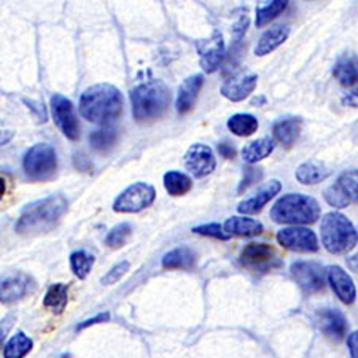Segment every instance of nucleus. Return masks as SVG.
<instances>
[{
	"mask_svg": "<svg viewBox=\"0 0 358 358\" xmlns=\"http://www.w3.org/2000/svg\"><path fill=\"white\" fill-rule=\"evenodd\" d=\"M124 99L117 86L99 83L86 90L80 97V115L90 123L108 126L123 112Z\"/></svg>",
	"mask_w": 358,
	"mask_h": 358,
	"instance_id": "f257e3e1",
	"label": "nucleus"
},
{
	"mask_svg": "<svg viewBox=\"0 0 358 358\" xmlns=\"http://www.w3.org/2000/svg\"><path fill=\"white\" fill-rule=\"evenodd\" d=\"M67 199L61 194L32 202L21 212L15 224L16 233L26 236L48 233L67 212Z\"/></svg>",
	"mask_w": 358,
	"mask_h": 358,
	"instance_id": "f03ea898",
	"label": "nucleus"
},
{
	"mask_svg": "<svg viewBox=\"0 0 358 358\" xmlns=\"http://www.w3.org/2000/svg\"><path fill=\"white\" fill-rule=\"evenodd\" d=\"M171 102V91L161 80H147L131 91L132 115L138 123L159 118Z\"/></svg>",
	"mask_w": 358,
	"mask_h": 358,
	"instance_id": "7ed1b4c3",
	"label": "nucleus"
},
{
	"mask_svg": "<svg viewBox=\"0 0 358 358\" xmlns=\"http://www.w3.org/2000/svg\"><path fill=\"white\" fill-rule=\"evenodd\" d=\"M320 204L313 196L290 193L275 201L271 209V220L280 224L303 227L313 224L320 218Z\"/></svg>",
	"mask_w": 358,
	"mask_h": 358,
	"instance_id": "20e7f679",
	"label": "nucleus"
},
{
	"mask_svg": "<svg viewBox=\"0 0 358 358\" xmlns=\"http://www.w3.org/2000/svg\"><path fill=\"white\" fill-rule=\"evenodd\" d=\"M320 233L323 247L333 255L349 253L354 250L358 242V231L354 223L341 212H328L327 215H323Z\"/></svg>",
	"mask_w": 358,
	"mask_h": 358,
	"instance_id": "39448f33",
	"label": "nucleus"
},
{
	"mask_svg": "<svg viewBox=\"0 0 358 358\" xmlns=\"http://www.w3.org/2000/svg\"><path fill=\"white\" fill-rule=\"evenodd\" d=\"M24 174L32 182H48L55 177L57 169V157L50 143H36L22 159Z\"/></svg>",
	"mask_w": 358,
	"mask_h": 358,
	"instance_id": "423d86ee",
	"label": "nucleus"
},
{
	"mask_svg": "<svg viewBox=\"0 0 358 358\" xmlns=\"http://www.w3.org/2000/svg\"><path fill=\"white\" fill-rule=\"evenodd\" d=\"M155 199H157V189L152 185L138 182L118 194L113 202V210L117 213H137L152 206Z\"/></svg>",
	"mask_w": 358,
	"mask_h": 358,
	"instance_id": "0eeeda50",
	"label": "nucleus"
},
{
	"mask_svg": "<svg viewBox=\"0 0 358 358\" xmlns=\"http://www.w3.org/2000/svg\"><path fill=\"white\" fill-rule=\"evenodd\" d=\"M323 198L334 209H345L350 204H358V171H344L338 180L325 189Z\"/></svg>",
	"mask_w": 358,
	"mask_h": 358,
	"instance_id": "6e6552de",
	"label": "nucleus"
},
{
	"mask_svg": "<svg viewBox=\"0 0 358 358\" xmlns=\"http://www.w3.org/2000/svg\"><path fill=\"white\" fill-rule=\"evenodd\" d=\"M241 263L248 269L262 271V273L282 266L279 253L273 245L264 242H252L242 248Z\"/></svg>",
	"mask_w": 358,
	"mask_h": 358,
	"instance_id": "1a4fd4ad",
	"label": "nucleus"
},
{
	"mask_svg": "<svg viewBox=\"0 0 358 358\" xmlns=\"http://www.w3.org/2000/svg\"><path fill=\"white\" fill-rule=\"evenodd\" d=\"M277 242L287 250L298 253H315L319 250V241L313 229L304 227H288L277 233Z\"/></svg>",
	"mask_w": 358,
	"mask_h": 358,
	"instance_id": "9d476101",
	"label": "nucleus"
},
{
	"mask_svg": "<svg viewBox=\"0 0 358 358\" xmlns=\"http://www.w3.org/2000/svg\"><path fill=\"white\" fill-rule=\"evenodd\" d=\"M51 113H53L55 123L62 131V134L71 141H78L80 124L72 102L66 96L57 94V92L51 96Z\"/></svg>",
	"mask_w": 358,
	"mask_h": 358,
	"instance_id": "9b49d317",
	"label": "nucleus"
},
{
	"mask_svg": "<svg viewBox=\"0 0 358 358\" xmlns=\"http://www.w3.org/2000/svg\"><path fill=\"white\" fill-rule=\"evenodd\" d=\"M293 280L308 293H317L325 288V271L319 263L294 262L290 268Z\"/></svg>",
	"mask_w": 358,
	"mask_h": 358,
	"instance_id": "f8f14e48",
	"label": "nucleus"
},
{
	"mask_svg": "<svg viewBox=\"0 0 358 358\" xmlns=\"http://www.w3.org/2000/svg\"><path fill=\"white\" fill-rule=\"evenodd\" d=\"M196 46H198L202 71L207 73L217 72L220 69L223 59L227 57V48H224L222 34L213 32L210 38L199 40Z\"/></svg>",
	"mask_w": 358,
	"mask_h": 358,
	"instance_id": "ddd939ff",
	"label": "nucleus"
},
{
	"mask_svg": "<svg viewBox=\"0 0 358 358\" xmlns=\"http://www.w3.org/2000/svg\"><path fill=\"white\" fill-rule=\"evenodd\" d=\"M217 161L213 150L204 143H194L185 153V167L196 178L210 176L215 171Z\"/></svg>",
	"mask_w": 358,
	"mask_h": 358,
	"instance_id": "4468645a",
	"label": "nucleus"
},
{
	"mask_svg": "<svg viewBox=\"0 0 358 358\" xmlns=\"http://www.w3.org/2000/svg\"><path fill=\"white\" fill-rule=\"evenodd\" d=\"M36 290V282L27 274H15L2 280V288H0V299L2 304H11L20 301L27 294Z\"/></svg>",
	"mask_w": 358,
	"mask_h": 358,
	"instance_id": "2eb2a0df",
	"label": "nucleus"
},
{
	"mask_svg": "<svg viewBox=\"0 0 358 358\" xmlns=\"http://www.w3.org/2000/svg\"><path fill=\"white\" fill-rule=\"evenodd\" d=\"M257 85L258 77L255 73H236L223 83L222 96L227 97L228 101L241 102L255 91Z\"/></svg>",
	"mask_w": 358,
	"mask_h": 358,
	"instance_id": "dca6fc26",
	"label": "nucleus"
},
{
	"mask_svg": "<svg viewBox=\"0 0 358 358\" xmlns=\"http://www.w3.org/2000/svg\"><path fill=\"white\" fill-rule=\"evenodd\" d=\"M317 322H319V328L325 333V336L333 341L344 339L345 334H348V320H345L344 314L338 309H322L317 314Z\"/></svg>",
	"mask_w": 358,
	"mask_h": 358,
	"instance_id": "f3484780",
	"label": "nucleus"
},
{
	"mask_svg": "<svg viewBox=\"0 0 358 358\" xmlns=\"http://www.w3.org/2000/svg\"><path fill=\"white\" fill-rule=\"evenodd\" d=\"M327 279L333 292L344 304H352L357 299V288L352 277L341 266H330L327 269Z\"/></svg>",
	"mask_w": 358,
	"mask_h": 358,
	"instance_id": "a211bd4d",
	"label": "nucleus"
},
{
	"mask_svg": "<svg viewBox=\"0 0 358 358\" xmlns=\"http://www.w3.org/2000/svg\"><path fill=\"white\" fill-rule=\"evenodd\" d=\"M280 189H282V183L279 180H271L269 183L264 185V187L259 188L252 198L239 202L238 212L242 213L244 217L262 212L263 207L266 206L271 199L275 198V194L280 193Z\"/></svg>",
	"mask_w": 358,
	"mask_h": 358,
	"instance_id": "6ab92c4d",
	"label": "nucleus"
},
{
	"mask_svg": "<svg viewBox=\"0 0 358 358\" xmlns=\"http://www.w3.org/2000/svg\"><path fill=\"white\" fill-rule=\"evenodd\" d=\"M204 85V77L201 73L192 75L188 77L178 88L177 101H176V108L178 115L188 113L194 107L196 99H198V94Z\"/></svg>",
	"mask_w": 358,
	"mask_h": 358,
	"instance_id": "aec40b11",
	"label": "nucleus"
},
{
	"mask_svg": "<svg viewBox=\"0 0 358 358\" xmlns=\"http://www.w3.org/2000/svg\"><path fill=\"white\" fill-rule=\"evenodd\" d=\"M303 121L301 118H282L275 121L273 126V138L274 142L280 143L282 147L290 148L294 142L298 141L301 134Z\"/></svg>",
	"mask_w": 358,
	"mask_h": 358,
	"instance_id": "412c9836",
	"label": "nucleus"
},
{
	"mask_svg": "<svg viewBox=\"0 0 358 358\" xmlns=\"http://www.w3.org/2000/svg\"><path fill=\"white\" fill-rule=\"evenodd\" d=\"M288 37H290V27L287 24L271 27L269 31H266L262 37H259L255 46V55L266 56L269 53H273L274 50H277L280 45H284L287 42Z\"/></svg>",
	"mask_w": 358,
	"mask_h": 358,
	"instance_id": "4be33fe9",
	"label": "nucleus"
},
{
	"mask_svg": "<svg viewBox=\"0 0 358 358\" xmlns=\"http://www.w3.org/2000/svg\"><path fill=\"white\" fill-rule=\"evenodd\" d=\"M331 176V169L327 164L320 163V161H306V163L299 164L294 177L296 180L303 185H317L323 180H327Z\"/></svg>",
	"mask_w": 358,
	"mask_h": 358,
	"instance_id": "5701e85b",
	"label": "nucleus"
},
{
	"mask_svg": "<svg viewBox=\"0 0 358 358\" xmlns=\"http://www.w3.org/2000/svg\"><path fill=\"white\" fill-rule=\"evenodd\" d=\"M224 231L229 236H241V238H253L263 233L264 227L258 220L248 217H229L223 224Z\"/></svg>",
	"mask_w": 358,
	"mask_h": 358,
	"instance_id": "b1692460",
	"label": "nucleus"
},
{
	"mask_svg": "<svg viewBox=\"0 0 358 358\" xmlns=\"http://www.w3.org/2000/svg\"><path fill=\"white\" fill-rule=\"evenodd\" d=\"M333 77L343 86H354L358 83V57L345 55L339 57L333 67Z\"/></svg>",
	"mask_w": 358,
	"mask_h": 358,
	"instance_id": "393cba45",
	"label": "nucleus"
},
{
	"mask_svg": "<svg viewBox=\"0 0 358 358\" xmlns=\"http://www.w3.org/2000/svg\"><path fill=\"white\" fill-rule=\"evenodd\" d=\"M196 263V255L189 247H177L163 257V268L164 269H182L188 271L193 269Z\"/></svg>",
	"mask_w": 358,
	"mask_h": 358,
	"instance_id": "a878e982",
	"label": "nucleus"
},
{
	"mask_svg": "<svg viewBox=\"0 0 358 358\" xmlns=\"http://www.w3.org/2000/svg\"><path fill=\"white\" fill-rule=\"evenodd\" d=\"M275 142L271 137H262L258 141L248 143V145L242 150V159L248 164H255L258 161L268 158L271 153L274 152Z\"/></svg>",
	"mask_w": 358,
	"mask_h": 358,
	"instance_id": "bb28decb",
	"label": "nucleus"
},
{
	"mask_svg": "<svg viewBox=\"0 0 358 358\" xmlns=\"http://www.w3.org/2000/svg\"><path fill=\"white\" fill-rule=\"evenodd\" d=\"M67 303H69V288L66 284L51 285L43 298L45 308L53 310L55 314L64 313Z\"/></svg>",
	"mask_w": 358,
	"mask_h": 358,
	"instance_id": "cd10ccee",
	"label": "nucleus"
},
{
	"mask_svg": "<svg viewBox=\"0 0 358 358\" xmlns=\"http://www.w3.org/2000/svg\"><path fill=\"white\" fill-rule=\"evenodd\" d=\"M228 129L238 137H248L258 131V120L250 113H236L228 120Z\"/></svg>",
	"mask_w": 358,
	"mask_h": 358,
	"instance_id": "c85d7f7f",
	"label": "nucleus"
},
{
	"mask_svg": "<svg viewBox=\"0 0 358 358\" xmlns=\"http://www.w3.org/2000/svg\"><path fill=\"white\" fill-rule=\"evenodd\" d=\"M32 339L22 331H18L5 344L3 358H24L32 350Z\"/></svg>",
	"mask_w": 358,
	"mask_h": 358,
	"instance_id": "c756f323",
	"label": "nucleus"
},
{
	"mask_svg": "<svg viewBox=\"0 0 358 358\" xmlns=\"http://www.w3.org/2000/svg\"><path fill=\"white\" fill-rule=\"evenodd\" d=\"M193 187V180L192 177H188L183 172H177V171H171L164 174V188L166 192L171 196H183L187 194L189 189Z\"/></svg>",
	"mask_w": 358,
	"mask_h": 358,
	"instance_id": "7c9ffc66",
	"label": "nucleus"
},
{
	"mask_svg": "<svg viewBox=\"0 0 358 358\" xmlns=\"http://www.w3.org/2000/svg\"><path fill=\"white\" fill-rule=\"evenodd\" d=\"M117 138H118L117 129L112 128V126H106V128L92 132V134L90 136V143H91V148L94 150V152L106 153L115 145Z\"/></svg>",
	"mask_w": 358,
	"mask_h": 358,
	"instance_id": "2f4dec72",
	"label": "nucleus"
},
{
	"mask_svg": "<svg viewBox=\"0 0 358 358\" xmlns=\"http://www.w3.org/2000/svg\"><path fill=\"white\" fill-rule=\"evenodd\" d=\"M94 262V255H91V253L86 250H77L71 255V268L78 279H86V277L90 275Z\"/></svg>",
	"mask_w": 358,
	"mask_h": 358,
	"instance_id": "473e14b6",
	"label": "nucleus"
},
{
	"mask_svg": "<svg viewBox=\"0 0 358 358\" xmlns=\"http://www.w3.org/2000/svg\"><path fill=\"white\" fill-rule=\"evenodd\" d=\"M288 2L287 0H275V2H268L266 5L257 8V27H264L271 21L275 20L282 11H285Z\"/></svg>",
	"mask_w": 358,
	"mask_h": 358,
	"instance_id": "72a5a7b5",
	"label": "nucleus"
},
{
	"mask_svg": "<svg viewBox=\"0 0 358 358\" xmlns=\"http://www.w3.org/2000/svg\"><path fill=\"white\" fill-rule=\"evenodd\" d=\"M131 233H132V228L129 223H120L108 231L106 238V245H108L110 248H121L126 242H128Z\"/></svg>",
	"mask_w": 358,
	"mask_h": 358,
	"instance_id": "f704fd0d",
	"label": "nucleus"
},
{
	"mask_svg": "<svg viewBox=\"0 0 358 358\" xmlns=\"http://www.w3.org/2000/svg\"><path fill=\"white\" fill-rule=\"evenodd\" d=\"M263 167H255V166H247L244 167V172H242V180L239 183L238 193H244L245 189L252 187L253 183L259 182L263 178Z\"/></svg>",
	"mask_w": 358,
	"mask_h": 358,
	"instance_id": "c9c22d12",
	"label": "nucleus"
},
{
	"mask_svg": "<svg viewBox=\"0 0 358 358\" xmlns=\"http://www.w3.org/2000/svg\"><path fill=\"white\" fill-rule=\"evenodd\" d=\"M193 233L207 236V238H215L220 241H228L231 236L227 234V231L218 223H209V224H201V227L193 228Z\"/></svg>",
	"mask_w": 358,
	"mask_h": 358,
	"instance_id": "e433bc0d",
	"label": "nucleus"
},
{
	"mask_svg": "<svg viewBox=\"0 0 358 358\" xmlns=\"http://www.w3.org/2000/svg\"><path fill=\"white\" fill-rule=\"evenodd\" d=\"M129 262H120L118 264H115V266L108 271V273L102 277V284L103 285H113V284H117V282L121 279V277H123L126 273H128L129 271Z\"/></svg>",
	"mask_w": 358,
	"mask_h": 358,
	"instance_id": "4c0bfd02",
	"label": "nucleus"
},
{
	"mask_svg": "<svg viewBox=\"0 0 358 358\" xmlns=\"http://www.w3.org/2000/svg\"><path fill=\"white\" fill-rule=\"evenodd\" d=\"M248 24H250V18H248L247 15L241 16L239 21L234 24V29H233V50H238L241 46L242 38H244L247 29H248Z\"/></svg>",
	"mask_w": 358,
	"mask_h": 358,
	"instance_id": "58836bf2",
	"label": "nucleus"
},
{
	"mask_svg": "<svg viewBox=\"0 0 358 358\" xmlns=\"http://www.w3.org/2000/svg\"><path fill=\"white\" fill-rule=\"evenodd\" d=\"M108 320H110V314H108V313H101V314H97L96 317H92V319H88V320H85L82 323H78L77 330L78 331L80 330H85V328L92 327V325H99V323L108 322Z\"/></svg>",
	"mask_w": 358,
	"mask_h": 358,
	"instance_id": "ea45409f",
	"label": "nucleus"
},
{
	"mask_svg": "<svg viewBox=\"0 0 358 358\" xmlns=\"http://www.w3.org/2000/svg\"><path fill=\"white\" fill-rule=\"evenodd\" d=\"M341 102H343V106H345V107L358 108V88L354 91L345 92V94L343 96V99H341Z\"/></svg>",
	"mask_w": 358,
	"mask_h": 358,
	"instance_id": "a19ab883",
	"label": "nucleus"
},
{
	"mask_svg": "<svg viewBox=\"0 0 358 358\" xmlns=\"http://www.w3.org/2000/svg\"><path fill=\"white\" fill-rule=\"evenodd\" d=\"M348 348H349L350 358H358V331L349 334Z\"/></svg>",
	"mask_w": 358,
	"mask_h": 358,
	"instance_id": "79ce46f5",
	"label": "nucleus"
},
{
	"mask_svg": "<svg viewBox=\"0 0 358 358\" xmlns=\"http://www.w3.org/2000/svg\"><path fill=\"white\" fill-rule=\"evenodd\" d=\"M218 153H220L222 157L227 158V159H234L236 158V148L233 145H229L228 142L218 143Z\"/></svg>",
	"mask_w": 358,
	"mask_h": 358,
	"instance_id": "37998d69",
	"label": "nucleus"
},
{
	"mask_svg": "<svg viewBox=\"0 0 358 358\" xmlns=\"http://www.w3.org/2000/svg\"><path fill=\"white\" fill-rule=\"evenodd\" d=\"M348 266L350 268V271H354V273L358 274V253L354 257L348 258Z\"/></svg>",
	"mask_w": 358,
	"mask_h": 358,
	"instance_id": "c03bdc74",
	"label": "nucleus"
},
{
	"mask_svg": "<svg viewBox=\"0 0 358 358\" xmlns=\"http://www.w3.org/2000/svg\"><path fill=\"white\" fill-rule=\"evenodd\" d=\"M5 132H7V136H2V145H5V143L8 142V138H10L11 136H13L10 131H5Z\"/></svg>",
	"mask_w": 358,
	"mask_h": 358,
	"instance_id": "a18cd8bd",
	"label": "nucleus"
}]
</instances>
